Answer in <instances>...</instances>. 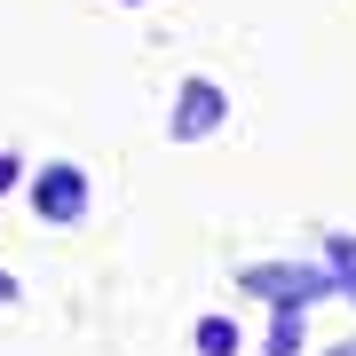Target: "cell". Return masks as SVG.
I'll list each match as a JSON object with an SVG mask.
<instances>
[{
    "label": "cell",
    "mask_w": 356,
    "mask_h": 356,
    "mask_svg": "<svg viewBox=\"0 0 356 356\" xmlns=\"http://www.w3.org/2000/svg\"><path fill=\"white\" fill-rule=\"evenodd\" d=\"M32 206H40V222H79L88 214V175L79 166H40V182H32Z\"/></svg>",
    "instance_id": "3"
},
{
    "label": "cell",
    "mask_w": 356,
    "mask_h": 356,
    "mask_svg": "<svg viewBox=\"0 0 356 356\" xmlns=\"http://www.w3.org/2000/svg\"><path fill=\"white\" fill-rule=\"evenodd\" d=\"M325 277H332V293H348V301H356V238H348V229H332V238H325Z\"/></svg>",
    "instance_id": "4"
},
{
    "label": "cell",
    "mask_w": 356,
    "mask_h": 356,
    "mask_svg": "<svg viewBox=\"0 0 356 356\" xmlns=\"http://www.w3.org/2000/svg\"><path fill=\"white\" fill-rule=\"evenodd\" d=\"M127 8H135V0H127Z\"/></svg>",
    "instance_id": "10"
},
{
    "label": "cell",
    "mask_w": 356,
    "mask_h": 356,
    "mask_svg": "<svg viewBox=\"0 0 356 356\" xmlns=\"http://www.w3.org/2000/svg\"><path fill=\"white\" fill-rule=\"evenodd\" d=\"M8 182H16V159H0V191H8Z\"/></svg>",
    "instance_id": "8"
},
{
    "label": "cell",
    "mask_w": 356,
    "mask_h": 356,
    "mask_svg": "<svg viewBox=\"0 0 356 356\" xmlns=\"http://www.w3.org/2000/svg\"><path fill=\"white\" fill-rule=\"evenodd\" d=\"M16 301V277H8V269H0V309H8Z\"/></svg>",
    "instance_id": "7"
},
{
    "label": "cell",
    "mask_w": 356,
    "mask_h": 356,
    "mask_svg": "<svg viewBox=\"0 0 356 356\" xmlns=\"http://www.w3.org/2000/svg\"><path fill=\"white\" fill-rule=\"evenodd\" d=\"M198 356H238V325H229V317H206L198 325Z\"/></svg>",
    "instance_id": "6"
},
{
    "label": "cell",
    "mask_w": 356,
    "mask_h": 356,
    "mask_svg": "<svg viewBox=\"0 0 356 356\" xmlns=\"http://www.w3.org/2000/svg\"><path fill=\"white\" fill-rule=\"evenodd\" d=\"M261 356H301V309H277V325H269Z\"/></svg>",
    "instance_id": "5"
},
{
    "label": "cell",
    "mask_w": 356,
    "mask_h": 356,
    "mask_svg": "<svg viewBox=\"0 0 356 356\" xmlns=\"http://www.w3.org/2000/svg\"><path fill=\"white\" fill-rule=\"evenodd\" d=\"M325 356H356V341H341V348H325Z\"/></svg>",
    "instance_id": "9"
},
{
    "label": "cell",
    "mask_w": 356,
    "mask_h": 356,
    "mask_svg": "<svg viewBox=\"0 0 356 356\" xmlns=\"http://www.w3.org/2000/svg\"><path fill=\"white\" fill-rule=\"evenodd\" d=\"M245 293H261V301H277V309H309L317 293H332V277L325 269H293V261H277V269L254 261L245 269Z\"/></svg>",
    "instance_id": "1"
},
{
    "label": "cell",
    "mask_w": 356,
    "mask_h": 356,
    "mask_svg": "<svg viewBox=\"0 0 356 356\" xmlns=\"http://www.w3.org/2000/svg\"><path fill=\"white\" fill-rule=\"evenodd\" d=\"M222 119H229V95L214 88V79H182V95H175V127H166V135H175V143H206Z\"/></svg>",
    "instance_id": "2"
}]
</instances>
